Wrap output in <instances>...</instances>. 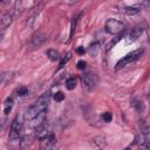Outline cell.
Segmentation results:
<instances>
[{
	"instance_id": "obj_23",
	"label": "cell",
	"mask_w": 150,
	"mask_h": 150,
	"mask_svg": "<svg viewBox=\"0 0 150 150\" xmlns=\"http://www.w3.org/2000/svg\"><path fill=\"white\" fill-rule=\"evenodd\" d=\"M54 100H55L56 102H62V101L64 100V94H63L62 91L55 93V94H54Z\"/></svg>"
},
{
	"instance_id": "obj_31",
	"label": "cell",
	"mask_w": 150,
	"mask_h": 150,
	"mask_svg": "<svg viewBox=\"0 0 150 150\" xmlns=\"http://www.w3.org/2000/svg\"><path fill=\"white\" fill-rule=\"evenodd\" d=\"M124 150H131V149H130V148H125Z\"/></svg>"
},
{
	"instance_id": "obj_17",
	"label": "cell",
	"mask_w": 150,
	"mask_h": 150,
	"mask_svg": "<svg viewBox=\"0 0 150 150\" xmlns=\"http://www.w3.org/2000/svg\"><path fill=\"white\" fill-rule=\"evenodd\" d=\"M100 50V42H94V43H91L90 46H89V48H88V53L90 54V55H96L97 54V52Z\"/></svg>"
},
{
	"instance_id": "obj_2",
	"label": "cell",
	"mask_w": 150,
	"mask_h": 150,
	"mask_svg": "<svg viewBox=\"0 0 150 150\" xmlns=\"http://www.w3.org/2000/svg\"><path fill=\"white\" fill-rule=\"evenodd\" d=\"M143 53H144V50H143L142 48L136 49V50H132L131 53H129V54H127L125 56H123V57H122V59L116 63L115 69H116V70H118V69H121V68L125 67L127 64H129V63H131V62H135L136 60H138V59L143 55Z\"/></svg>"
},
{
	"instance_id": "obj_5",
	"label": "cell",
	"mask_w": 150,
	"mask_h": 150,
	"mask_svg": "<svg viewBox=\"0 0 150 150\" xmlns=\"http://www.w3.org/2000/svg\"><path fill=\"white\" fill-rule=\"evenodd\" d=\"M21 134H22V123L18 120V117H15L11 124V131H9L8 139L11 142L19 141L21 138Z\"/></svg>"
},
{
	"instance_id": "obj_25",
	"label": "cell",
	"mask_w": 150,
	"mask_h": 150,
	"mask_svg": "<svg viewBox=\"0 0 150 150\" xmlns=\"http://www.w3.org/2000/svg\"><path fill=\"white\" fill-rule=\"evenodd\" d=\"M102 118H103L104 122H110V121L112 120V115H111L110 112H104V114L102 115Z\"/></svg>"
},
{
	"instance_id": "obj_12",
	"label": "cell",
	"mask_w": 150,
	"mask_h": 150,
	"mask_svg": "<svg viewBox=\"0 0 150 150\" xmlns=\"http://www.w3.org/2000/svg\"><path fill=\"white\" fill-rule=\"evenodd\" d=\"M43 122H46V110L42 111V112H40V114H39L36 117H34L33 120H30V121H29V124H30V127L36 128V127H39L40 124H42Z\"/></svg>"
},
{
	"instance_id": "obj_4",
	"label": "cell",
	"mask_w": 150,
	"mask_h": 150,
	"mask_svg": "<svg viewBox=\"0 0 150 150\" xmlns=\"http://www.w3.org/2000/svg\"><path fill=\"white\" fill-rule=\"evenodd\" d=\"M97 83H98V77L95 73L88 71L82 75V84L86 90H88V91L93 90L97 86Z\"/></svg>"
},
{
	"instance_id": "obj_10",
	"label": "cell",
	"mask_w": 150,
	"mask_h": 150,
	"mask_svg": "<svg viewBox=\"0 0 150 150\" xmlns=\"http://www.w3.org/2000/svg\"><path fill=\"white\" fill-rule=\"evenodd\" d=\"M49 127L47 125V123L46 122H43L42 124H40L39 127H36V130H35V135H36V137L38 138H43V137H46V136H48L50 132H49Z\"/></svg>"
},
{
	"instance_id": "obj_16",
	"label": "cell",
	"mask_w": 150,
	"mask_h": 150,
	"mask_svg": "<svg viewBox=\"0 0 150 150\" xmlns=\"http://www.w3.org/2000/svg\"><path fill=\"white\" fill-rule=\"evenodd\" d=\"M76 84H77V80L75 79V77H69L67 81H66V88L68 89V90H73V89H75V87H76Z\"/></svg>"
},
{
	"instance_id": "obj_9",
	"label": "cell",
	"mask_w": 150,
	"mask_h": 150,
	"mask_svg": "<svg viewBox=\"0 0 150 150\" xmlns=\"http://www.w3.org/2000/svg\"><path fill=\"white\" fill-rule=\"evenodd\" d=\"M41 8H42V5L40 4V5H39V7H35V8H33V9L30 11V13H29V16H28V19H27V22H26L27 27H32V26L34 25V21H35V19L38 18V15H39V14H40V12H41Z\"/></svg>"
},
{
	"instance_id": "obj_3",
	"label": "cell",
	"mask_w": 150,
	"mask_h": 150,
	"mask_svg": "<svg viewBox=\"0 0 150 150\" xmlns=\"http://www.w3.org/2000/svg\"><path fill=\"white\" fill-rule=\"evenodd\" d=\"M104 29L107 33L111 35L120 34L121 32L124 30V23L117 19H108L104 23Z\"/></svg>"
},
{
	"instance_id": "obj_19",
	"label": "cell",
	"mask_w": 150,
	"mask_h": 150,
	"mask_svg": "<svg viewBox=\"0 0 150 150\" xmlns=\"http://www.w3.org/2000/svg\"><path fill=\"white\" fill-rule=\"evenodd\" d=\"M142 141L139 143V150H150V146H149V141H148V137L145 136H142Z\"/></svg>"
},
{
	"instance_id": "obj_7",
	"label": "cell",
	"mask_w": 150,
	"mask_h": 150,
	"mask_svg": "<svg viewBox=\"0 0 150 150\" xmlns=\"http://www.w3.org/2000/svg\"><path fill=\"white\" fill-rule=\"evenodd\" d=\"M46 39H47V35H46L45 33L38 32V33H35V34L32 36V39H30V45H32L33 47H39V46H41V45L46 41Z\"/></svg>"
},
{
	"instance_id": "obj_29",
	"label": "cell",
	"mask_w": 150,
	"mask_h": 150,
	"mask_svg": "<svg viewBox=\"0 0 150 150\" xmlns=\"http://www.w3.org/2000/svg\"><path fill=\"white\" fill-rule=\"evenodd\" d=\"M5 74H2V73H0V83H2V81H4V79H5Z\"/></svg>"
},
{
	"instance_id": "obj_27",
	"label": "cell",
	"mask_w": 150,
	"mask_h": 150,
	"mask_svg": "<svg viewBox=\"0 0 150 150\" xmlns=\"http://www.w3.org/2000/svg\"><path fill=\"white\" fill-rule=\"evenodd\" d=\"M120 39H121V36H120V35H118V36H117V38H116V39H115V40H114V41H110V43H109V45H108V46H107V49H108V50H109V49H110V48H111V47H114V46H115V43H116V42H117V41H118V40H120Z\"/></svg>"
},
{
	"instance_id": "obj_18",
	"label": "cell",
	"mask_w": 150,
	"mask_h": 150,
	"mask_svg": "<svg viewBox=\"0 0 150 150\" xmlns=\"http://www.w3.org/2000/svg\"><path fill=\"white\" fill-rule=\"evenodd\" d=\"M47 55H48V57H49L52 61H57V60H60L59 53H57L55 49H48V50H47Z\"/></svg>"
},
{
	"instance_id": "obj_28",
	"label": "cell",
	"mask_w": 150,
	"mask_h": 150,
	"mask_svg": "<svg viewBox=\"0 0 150 150\" xmlns=\"http://www.w3.org/2000/svg\"><path fill=\"white\" fill-rule=\"evenodd\" d=\"M76 52H77L79 54H84V52H86V50H84V48H82V47H79Z\"/></svg>"
},
{
	"instance_id": "obj_15",
	"label": "cell",
	"mask_w": 150,
	"mask_h": 150,
	"mask_svg": "<svg viewBox=\"0 0 150 150\" xmlns=\"http://www.w3.org/2000/svg\"><path fill=\"white\" fill-rule=\"evenodd\" d=\"M12 108H13V98H12V97H8V98L5 101V104H4V112H5L6 115L9 114L11 110H12Z\"/></svg>"
},
{
	"instance_id": "obj_30",
	"label": "cell",
	"mask_w": 150,
	"mask_h": 150,
	"mask_svg": "<svg viewBox=\"0 0 150 150\" xmlns=\"http://www.w3.org/2000/svg\"><path fill=\"white\" fill-rule=\"evenodd\" d=\"M2 35H4V30H1V32H0V40H1V38H2Z\"/></svg>"
},
{
	"instance_id": "obj_26",
	"label": "cell",
	"mask_w": 150,
	"mask_h": 150,
	"mask_svg": "<svg viewBox=\"0 0 150 150\" xmlns=\"http://www.w3.org/2000/svg\"><path fill=\"white\" fill-rule=\"evenodd\" d=\"M86 66H87V63H86V61H83V60H80V61L77 62V68H79L80 70H83V69L86 68Z\"/></svg>"
},
{
	"instance_id": "obj_8",
	"label": "cell",
	"mask_w": 150,
	"mask_h": 150,
	"mask_svg": "<svg viewBox=\"0 0 150 150\" xmlns=\"http://www.w3.org/2000/svg\"><path fill=\"white\" fill-rule=\"evenodd\" d=\"M144 29H145V26L144 25H137L131 32H130V34H129V40H128V42H132V41H135V40H137L138 38H141V35L143 34V32H144Z\"/></svg>"
},
{
	"instance_id": "obj_6",
	"label": "cell",
	"mask_w": 150,
	"mask_h": 150,
	"mask_svg": "<svg viewBox=\"0 0 150 150\" xmlns=\"http://www.w3.org/2000/svg\"><path fill=\"white\" fill-rule=\"evenodd\" d=\"M56 146V138L53 134L40 139V150H54Z\"/></svg>"
},
{
	"instance_id": "obj_20",
	"label": "cell",
	"mask_w": 150,
	"mask_h": 150,
	"mask_svg": "<svg viewBox=\"0 0 150 150\" xmlns=\"http://www.w3.org/2000/svg\"><path fill=\"white\" fill-rule=\"evenodd\" d=\"M81 16V14H79V15H76L73 20H71V28H70V38L73 36V34H74V32H75V29H76V25H77V21H79V18Z\"/></svg>"
},
{
	"instance_id": "obj_24",
	"label": "cell",
	"mask_w": 150,
	"mask_h": 150,
	"mask_svg": "<svg viewBox=\"0 0 150 150\" xmlns=\"http://www.w3.org/2000/svg\"><path fill=\"white\" fill-rule=\"evenodd\" d=\"M18 95L19 96H25L26 94H28V90H27V88L26 87H20L19 89H18Z\"/></svg>"
},
{
	"instance_id": "obj_1",
	"label": "cell",
	"mask_w": 150,
	"mask_h": 150,
	"mask_svg": "<svg viewBox=\"0 0 150 150\" xmlns=\"http://www.w3.org/2000/svg\"><path fill=\"white\" fill-rule=\"evenodd\" d=\"M50 97H52V94L50 91H46L43 93L30 107H28L25 111V120L26 121H30L33 120L34 117H36L40 112L45 111L49 104V101H50Z\"/></svg>"
},
{
	"instance_id": "obj_13",
	"label": "cell",
	"mask_w": 150,
	"mask_h": 150,
	"mask_svg": "<svg viewBox=\"0 0 150 150\" xmlns=\"http://www.w3.org/2000/svg\"><path fill=\"white\" fill-rule=\"evenodd\" d=\"M32 142H33V137L30 135H25L23 137L20 138V148L26 149L32 144Z\"/></svg>"
},
{
	"instance_id": "obj_11",
	"label": "cell",
	"mask_w": 150,
	"mask_h": 150,
	"mask_svg": "<svg viewBox=\"0 0 150 150\" xmlns=\"http://www.w3.org/2000/svg\"><path fill=\"white\" fill-rule=\"evenodd\" d=\"M13 18H14V16H13L12 12H7V13H5V14L1 16V19H0V27H1L2 30L6 29V28L12 23Z\"/></svg>"
},
{
	"instance_id": "obj_22",
	"label": "cell",
	"mask_w": 150,
	"mask_h": 150,
	"mask_svg": "<svg viewBox=\"0 0 150 150\" xmlns=\"http://www.w3.org/2000/svg\"><path fill=\"white\" fill-rule=\"evenodd\" d=\"M70 57H71V54H70V53H68L64 57H62V60H61V62H60V64H59V69H61V68H62V67L70 60Z\"/></svg>"
},
{
	"instance_id": "obj_21",
	"label": "cell",
	"mask_w": 150,
	"mask_h": 150,
	"mask_svg": "<svg viewBox=\"0 0 150 150\" xmlns=\"http://www.w3.org/2000/svg\"><path fill=\"white\" fill-rule=\"evenodd\" d=\"M131 104H132V107L137 110V111H142L143 110V105H142V102L139 101V100H136V98H134L132 101H131Z\"/></svg>"
},
{
	"instance_id": "obj_14",
	"label": "cell",
	"mask_w": 150,
	"mask_h": 150,
	"mask_svg": "<svg viewBox=\"0 0 150 150\" xmlns=\"http://www.w3.org/2000/svg\"><path fill=\"white\" fill-rule=\"evenodd\" d=\"M139 9H141L139 6H127V7L123 8V12L128 15H135L139 12Z\"/></svg>"
}]
</instances>
